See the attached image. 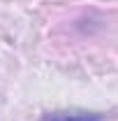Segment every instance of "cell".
Listing matches in <instances>:
<instances>
[{"label": "cell", "mask_w": 118, "mask_h": 121, "mask_svg": "<svg viewBox=\"0 0 118 121\" xmlns=\"http://www.w3.org/2000/svg\"><path fill=\"white\" fill-rule=\"evenodd\" d=\"M104 112H90V109H56L46 112L37 121H106Z\"/></svg>", "instance_id": "1"}]
</instances>
